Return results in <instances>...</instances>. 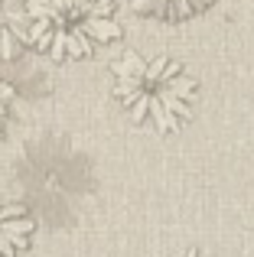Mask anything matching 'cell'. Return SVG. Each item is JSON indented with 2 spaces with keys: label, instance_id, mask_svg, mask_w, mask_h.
<instances>
[{
  "label": "cell",
  "instance_id": "2",
  "mask_svg": "<svg viewBox=\"0 0 254 257\" xmlns=\"http://www.w3.org/2000/svg\"><path fill=\"white\" fill-rule=\"evenodd\" d=\"M26 36L49 59H85L121 36L114 0H26Z\"/></svg>",
  "mask_w": 254,
  "mask_h": 257
},
{
  "label": "cell",
  "instance_id": "6",
  "mask_svg": "<svg viewBox=\"0 0 254 257\" xmlns=\"http://www.w3.org/2000/svg\"><path fill=\"white\" fill-rule=\"evenodd\" d=\"M183 257H205V254H199V251H186Z\"/></svg>",
  "mask_w": 254,
  "mask_h": 257
},
{
  "label": "cell",
  "instance_id": "4",
  "mask_svg": "<svg viewBox=\"0 0 254 257\" xmlns=\"http://www.w3.org/2000/svg\"><path fill=\"white\" fill-rule=\"evenodd\" d=\"M26 43V0H0V62L17 59Z\"/></svg>",
  "mask_w": 254,
  "mask_h": 257
},
{
  "label": "cell",
  "instance_id": "5",
  "mask_svg": "<svg viewBox=\"0 0 254 257\" xmlns=\"http://www.w3.org/2000/svg\"><path fill=\"white\" fill-rule=\"evenodd\" d=\"M215 0H131V7L137 13H147L153 20H189V17H199L205 13Z\"/></svg>",
  "mask_w": 254,
  "mask_h": 257
},
{
  "label": "cell",
  "instance_id": "3",
  "mask_svg": "<svg viewBox=\"0 0 254 257\" xmlns=\"http://www.w3.org/2000/svg\"><path fill=\"white\" fill-rule=\"evenodd\" d=\"M33 231H36V221L26 212V205L0 192V257H17L30 244Z\"/></svg>",
  "mask_w": 254,
  "mask_h": 257
},
{
  "label": "cell",
  "instance_id": "7",
  "mask_svg": "<svg viewBox=\"0 0 254 257\" xmlns=\"http://www.w3.org/2000/svg\"><path fill=\"white\" fill-rule=\"evenodd\" d=\"M0 131H4V101H0Z\"/></svg>",
  "mask_w": 254,
  "mask_h": 257
},
{
  "label": "cell",
  "instance_id": "1",
  "mask_svg": "<svg viewBox=\"0 0 254 257\" xmlns=\"http://www.w3.org/2000/svg\"><path fill=\"white\" fill-rule=\"evenodd\" d=\"M114 91L134 124L170 134L192 117L199 85L176 59L127 49L114 62Z\"/></svg>",
  "mask_w": 254,
  "mask_h": 257
}]
</instances>
